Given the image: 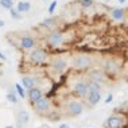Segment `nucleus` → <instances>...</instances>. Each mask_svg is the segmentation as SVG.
<instances>
[{"mask_svg":"<svg viewBox=\"0 0 128 128\" xmlns=\"http://www.w3.org/2000/svg\"><path fill=\"white\" fill-rule=\"evenodd\" d=\"M42 2H47V0H42Z\"/></svg>","mask_w":128,"mask_h":128,"instance_id":"32","label":"nucleus"},{"mask_svg":"<svg viewBox=\"0 0 128 128\" xmlns=\"http://www.w3.org/2000/svg\"><path fill=\"white\" fill-rule=\"evenodd\" d=\"M55 23H57L55 18H47V19H44L43 22L40 23V26L46 27V28H54V27H55Z\"/></svg>","mask_w":128,"mask_h":128,"instance_id":"21","label":"nucleus"},{"mask_svg":"<svg viewBox=\"0 0 128 128\" xmlns=\"http://www.w3.org/2000/svg\"><path fill=\"white\" fill-rule=\"evenodd\" d=\"M0 60H2V61H7V55L4 53H2V51H0Z\"/></svg>","mask_w":128,"mask_h":128,"instance_id":"27","label":"nucleus"},{"mask_svg":"<svg viewBox=\"0 0 128 128\" xmlns=\"http://www.w3.org/2000/svg\"><path fill=\"white\" fill-rule=\"evenodd\" d=\"M69 68V64L65 58L62 57H57V58H53L50 62V69L54 72L55 74H64L65 72L68 70Z\"/></svg>","mask_w":128,"mask_h":128,"instance_id":"7","label":"nucleus"},{"mask_svg":"<svg viewBox=\"0 0 128 128\" xmlns=\"http://www.w3.org/2000/svg\"><path fill=\"white\" fill-rule=\"evenodd\" d=\"M57 6H58V2L55 0V2H51V4L49 6V8H47V12L50 14V15H53V14L55 12V8H57Z\"/></svg>","mask_w":128,"mask_h":128,"instance_id":"25","label":"nucleus"},{"mask_svg":"<svg viewBox=\"0 0 128 128\" xmlns=\"http://www.w3.org/2000/svg\"><path fill=\"white\" fill-rule=\"evenodd\" d=\"M36 39L34 36H31V35H24V36H22L19 39V47L22 50H24V51H30V50H32L34 47H36Z\"/></svg>","mask_w":128,"mask_h":128,"instance_id":"9","label":"nucleus"},{"mask_svg":"<svg viewBox=\"0 0 128 128\" xmlns=\"http://www.w3.org/2000/svg\"><path fill=\"white\" fill-rule=\"evenodd\" d=\"M16 120H18V126L19 127L27 126V124L30 123V113H28V110L19 109L18 113H16Z\"/></svg>","mask_w":128,"mask_h":128,"instance_id":"14","label":"nucleus"},{"mask_svg":"<svg viewBox=\"0 0 128 128\" xmlns=\"http://www.w3.org/2000/svg\"><path fill=\"white\" fill-rule=\"evenodd\" d=\"M112 101H113V94H112V93H109V94L106 96V98H105V104H109Z\"/></svg>","mask_w":128,"mask_h":128,"instance_id":"26","label":"nucleus"},{"mask_svg":"<svg viewBox=\"0 0 128 128\" xmlns=\"http://www.w3.org/2000/svg\"><path fill=\"white\" fill-rule=\"evenodd\" d=\"M93 66V58L88 54H80L74 57L73 60V68L76 70H89Z\"/></svg>","mask_w":128,"mask_h":128,"instance_id":"4","label":"nucleus"},{"mask_svg":"<svg viewBox=\"0 0 128 128\" xmlns=\"http://www.w3.org/2000/svg\"><path fill=\"white\" fill-rule=\"evenodd\" d=\"M0 7L4 10H11L14 7V2L12 0H0Z\"/></svg>","mask_w":128,"mask_h":128,"instance_id":"24","label":"nucleus"},{"mask_svg":"<svg viewBox=\"0 0 128 128\" xmlns=\"http://www.w3.org/2000/svg\"><path fill=\"white\" fill-rule=\"evenodd\" d=\"M8 11H10V15H11V18L14 20H20V19H22V14H20L15 7H12V8L8 10Z\"/></svg>","mask_w":128,"mask_h":128,"instance_id":"23","label":"nucleus"},{"mask_svg":"<svg viewBox=\"0 0 128 128\" xmlns=\"http://www.w3.org/2000/svg\"><path fill=\"white\" fill-rule=\"evenodd\" d=\"M77 3L82 8H92L94 6V0H77Z\"/></svg>","mask_w":128,"mask_h":128,"instance_id":"22","label":"nucleus"},{"mask_svg":"<svg viewBox=\"0 0 128 128\" xmlns=\"http://www.w3.org/2000/svg\"><path fill=\"white\" fill-rule=\"evenodd\" d=\"M27 60L31 65L34 66H42V65L47 64L50 60V55L47 53V50H44L43 47H34L32 50L28 51L27 54Z\"/></svg>","mask_w":128,"mask_h":128,"instance_id":"1","label":"nucleus"},{"mask_svg":"<svg viewBox=\"0 0 128 128\" xmlns=\"http://www.w3.org/2000/svg\"><path fill=\"white\" fill-rule=\"evenodd\" d=\"M85 110V106L80 100L77 98H70L66 101V112L69 113V116L72 117H77L80 115H82Z\"/></svg>","mask_w":128,"mask_h":128,"instance_id":"5","label":"nucleus"},{"mask_svg":"<svg viewBox=\"0 0 128 128\" xmlns=\"http://www.w3.org/2000/svg\"><path fill=\"white\" fill-rule=\"evenodd\" d=\"M110 18H112L115 22H123L126 19V10L124 8H112L110 10Z\"/></svg>","mask_w":128,"mask_h":128,"instance_id":"15","label":"nucleus"},{"mask_svg":"<svg viewBox=\"0 0 128 128\" xmlns=\"http://www.w3.org/2000/svg\"><path fill=\"white\" fill-rule=\"evenodd\" d=\"M31 7H32V6H31L30 2H27V0H22V2H18V4H16L15 8L23 15V14L31 11Z\"/></svg>","mask_w":128,"mask_h":128,"instance_id":"17","label":"nucleus"},{"mask_svg":"<svg viewBox=\"0 0 128 128\" xmlns=\"http://www.w3.org/2000/svg\"><path fill=\"white\" fill-rule=\"evenodd\" d=\"M89 80H93V81H97L100 84H105L106 82V74L104 73L102 70H98V69H93V70L89 72Z\"/></svg>","mask_w":128,"mask_h":128,"instance_id":"12","label":"nucleus"},{"mask_svg":"<svg viewBox=\"0 0 128 128\" xmlns=\"http://www.w3.org/2000/svg\"><path fill=\"white\" fill-rule=\"evenodd\" d=\"M117 2H119L120 4H124V3H127V0H117Z\"/></svg>","mask_w":128,"mask_h":128,"instance_id":"30","label":"nucleus"},{"mask_svg":"<svg viewBox=\"0 0 128 128\" xmlns=\"http://www.w3.org/2000/svg\"><path fill=\"white\" fill-rule=\"evenodd\" d=\"M4 128H15V127H14V126H6Z\"/></svg>","mask_w":128,"mask_h":128,"instance_id":"31","label":"nucleus"},{"mask_svg":"<svg viewBox=\"0 0 128 128\" xmlns=\"http://www.w3.org/2000/svg\"><path fill=\"white\" fill-rule=\"evenodd\" d=\"M72 93H73V96H76L78 98H85L89 93L88 81H84V80L76 81L73 84V86H72Z\"/></svg>","mask_w":128,"mask_h":128,"instance_id":"6","label":"nucleus"},{"mask_svg":"<svg viewBox=\"0 0 128 128\" xmlns=\"http://www.w3.org/2000/svg\"><path fill=\"white\" fill-rule=\"evenodd\" d=\"M58 128H72V127L69 126V124H66V123H64V124H60V126H58Z\"/></svg>","mask_w":128,"mask_h":128,"instance_id":"28","label":"nucleus"},{"mask_svg":"<svg viewBox=\"0 0 128 128\" xmlns=\"http://www.w3.org/2000/svg\"><path fill=\"white\" fill-rule=\"evenodd\" d=\"M6 98H7V101L14 104V105H16V104L19 102V96L16 94V92H12V90L7 93V94H6Z\"/></svg>","mask_w":128,"mask_h":128,"instance_id":"20","label":"nucleus"},{"mask_svg":"<svg viewBox=\"0 0 128 128\" xmlns=\"http://www.w3.org/2000/svg\"><path fill=\"white\" fill-rule=\"evenodd\" d=\"M85 98H86V101H88L89 105L94 106V105H97V104L101 101L102 96H101V92H89Z\"/></svg>","mask_w":128,"mask_h":128,"instance_id":"16","label":"nucleus"},{"mask_svg":"<svg viewBox=\"0 0 128 128\" xmlns=\"http://www.w3.org/2000/svg\"><path fill=\"white\" fill-rule=\"evenodd\" d=\"M14 88H15V92H16V94L19 96V98H27V90L22 86L20 82H16V84L14 85Z\"/></svg>","mask_w":128,"mask_h":128,"instance_id":"19","label":"nucleus"},{"mask_svg":"<svg viewBox=\"0 0 128 128\" xmlns=\"http://www.w3.org/2000/svg\"><path fill=\"white\" fill-rule=\"evenodd\" d=\"M20 84H22V86L26 89V90H28V89H31V88L38 86V80L35 77H31V76H22Z\"/></svg>","mask_w":128,"mask_h":128,"instance_id":"13","label":"nucleus"},{"mask_svg":"<svg viewBox=\"0 0 128 128\" xmlns=\"http://www.w3.org/2000/svg\"><path fill=\"white\" fill-rule=\"evenodd\" d=\"M46 42H47V46L51 47V49H58L66 42V36L61 30H53L46 36Z\"/></svg>","mask_w":128,"mask_h":128,"instance_id":"2","label":"nucleus"},{"mask_svg":"<svg viewBox=\"0 0 128 128\" xmlns=\"http://www.w3.org/2000/svg\"><path fill=\"white\" fill-rule=\"evenodd\" d=\"M4 26H6V22H4V20L0 19V28H2V27H4Z\"/></svg>","mask_w":128,"mask_h":128,"instance_id":"29","label":"nucleus"},{"mask_svg":"<svg viewBox=\"0 0 128 128\" xmlns=\"http://www.w3.org/2000/svg\"><path fill=\"white\" fill-rule=\"evenodd\" d=\"M126 117L123 115H110L108 119L105 120V128H124L126 127Z\"/></svg>","mask_w":128,"mask_h":128,"instance_id":"8","label":"nucleus"},{"mask_svg":"<svg viewBox=\"0 0 128 128\" xmlns=\"http://www.w3.org/2000/svg\"><path fill=\"white\" fill-rule=\"evenodd\" d=\"M88 89H89V92H101L102 90V85L97 81L89 80L88 81Z\"/></svg>","mask_w":128,"mask_h":128,"instance_id":"18","label":"nucleus"},{"mask_svg":"<svg viewBox=\"0 0 128 128\" xmlns=\"http://www.w3.org/2000/svg\"><path fill=\"white\" fill-rule=\"evenodd\" d=\"M120 70V65L117 64L115 60H106L104 64V73L106 76H115L119 73Z\"/></svg>","mask_w":128,"mask_h":128,"instance_id":"10","label":"nucleus"},{"mask_svg":"<svg viewBox=\"0 0 128 128\" xmlns=\"http://www.w3.org/2000/svg\"><path fill=\"white\" fill-rule=\"evenodd\" d=\"M42 96H44V94H43V90L39 88V86H35V88H31V89L27 90V98H28V101L31 104L38 101Z\"/></svg>","mask_w":128,"mask_h":128,"instance_id":"11","label":"nucleus"},{"mask_svg":"<svg viewBox=\"0 0 128 128\" xmlns=\"http://www.w3.org/2000/svg\"><path fill=\"white\" fill-rule=\"evenodd\" d=\"M34 106V110L39 115H49V113L53 110V105H51V100L47 97V96H42L38 101H35L34 104H31Z\"/></svg>","mask_w":128,"mask_h":128,"instance_id":"3","label":"nucleus"}]
</instances>
